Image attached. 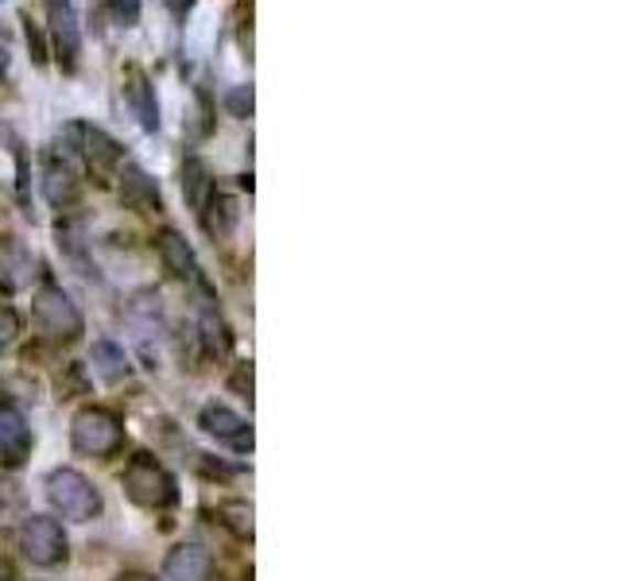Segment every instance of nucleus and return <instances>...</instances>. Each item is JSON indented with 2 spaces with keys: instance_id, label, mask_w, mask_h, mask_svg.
<instances>
[{
  "instance_id": "nucleus-1",
  "label": "nucleus",
  "mask_w": 620,
  "mask_h": 581,
  "mask_svg": "<svg viewBox=\"0 0 620 581\" xmlns=\"http://www.w3.org/2000/svg\"><path fill=\"white\" fill-rule=\"evenodd\" d=\"M47 500H51V508H55V516L71 519V524H94L105 508L94 480L78 469H51L47 473Z\"/></svg>"
},
{
  "instance_id": "nucleus-2",
  "label": "nucleus",
  "mask_w": 620,
  "mask_h": 581,
  "mask_svg": "<svg viewBox=\"0 0 620 581\" xmlns=\"http://www.w3.org/2000/svg\"><path fill=\"white\" fill-rule=\"evenodd\" d=\"M120 485H125V496L132 504H140V508H171V504L179 500V488H175V477H171L168 469H163L160 462L151 454H136L132 462H128L125 477H120Z\"/></svg>"
},
{
  "instance_id": "nucleus-3",
  "label": "nucleus",
  "mask_w": 620,
  "mask_h": 581,
  "mask_svg": "<svg viewBox=\"0 0 620 581\" xmlns=\"http://www.w3.org/2000/svg\"><path fill=\"white\" fill-rule=\"evenodd\" d=\"M32 315H35V326H40L51 341H78L82 330H86L78 303H74L58 283H43V287L35 290Z\"/></svg>"
},
{
  "instance_id": "nucleus-4",
  "label": "nucleus",
  "mask_w": 620,
  "mask_h": 581,
  "mask_svg": "<svg viewBox=\"0 0 620 581\" xmlns=\"http://www.w3.org/2000/svg\"><path fill=\"white\" fill-rule=\"evenodd\" d=\"M125 442V426L113 411L105 408H82L71 423V446L86 457H109Z\"/></svg>"
},
{
  "instance_id": "nucleus-5",
  "label": "nucleus",
  "mask_w": 620,
  "mask_h": 581,
  "mask_svg": "<svg viewBox=\"0 0 620 581\" xmlns=\"http://www.w3.org/2000/svg\"><path fill=\"white\" fill-rule=\"evenodd\" d=\"M20 554H24L32 566H43V570H51V566L66 562L71 547H66L63 524H58L55 516H32V519H24V527H20Z\"/></svg>"
},
{
  "instance_id": "nucleus-6",
  "label": "nucleus",
  "mask_w": 620,
  "mask_h": 581,
  "mask_svg": "<svg viewBox=\"0 0 620 581\" xmlns=\"http://www.w3.org/2000/svg\"><path fill=\"white\" fill-rule=\"evenodd\" d=\"M47 35H51V51H55L58 66H63L66 74L78 71L82 28H78V12H74L71 0H47Z\"/></svg>"
},
{
  "instance_id": "nucleus-7",
  "label": "nucleus",
  "mask_w": 620,
  "mask_h": 581,
  "mask_svg": "<svg viewBox=\"0 0 620 581\" xmlns=\"http://www.w3.org/2000/svg\"><path fill=\"white\" fill-rule=\"evenodd\" d=\"M35 252L28 249L24 241L9 236V241L0 244V290L4 295H17V290H28L35 279Z\"/></svg>"
},
{
  "instance_id": "nucleus-8",
  "label": "nucleus",
  "mask_w": 620,
  "mask_h": 581,
  "mask_svg": "<svg viewBox=\"0 0 620 581\" xmlns=\"http://www.w3.org/2000/svg\"><path fill=\"white\" fill-rule=\"evenodd\" d=\"M43 194L55 210H71L82 194L78 171H74L71 159H63L58 151H47V163H43Z\"/></svg>"
},
{
  "instance_id": "nucleus-9",
  "label": "nucleus",
  "mask_w": 620,
  "mask_h": 581,
  "mask_svg": "<svg viewBox=\"0 0 620 581\" xmlns=\"http://www.w3.org/2000/svg\"><path fill=\"white\" fill-rule=\"evenodd\" d=\"M210 573H214V554L202 542H179L163 562L168 581H210Z\"/></svg>"
},
{
  "instance_id": "nucleus-10",
  "label": "nucleus",
  "mask_w": 620,
  "mask_h": 581,
  "mask_svg": "<svg viewBox=\"0 0 620 581\" xmlns=\"http://www.w3.org/2000/svg\"><path fill=\"white\" fill-rule=\"evenodd\" d=\"M120 202H125L128 210H136V213H160L163 210V198H160L156 179H151V175L143 171V167H136V163L120 167Z\"/></svg>"
},
{
  "instance_id": "nucleus-11",
  "label": "nucleus",
  "mask_w": 620,
  "mask_h": 581,
  "mask_svg": "<svg viewBox=\"0 0 620 581\" xmlns=\"http://www.w3.org/2000/svg\"><path fill=\"white\" fill-rule=\"evenodd\" d=\"M156 252H160L163 267H168L175 279H183V283L199 279V256H194L191 241H186L179 229H160V236H156Z\"/></svg>"
},
{
  "instance_id": "nucleus-12",
  "label": "nucleus",
  "mask_w": 620,
  "mask_h": 581,
  "mask_svg": "<svg viewBox=\"0 0 620 581\" xmlns=\"http://www.w3.org/2000/svg\"><path fill=\"white\" fill-rule=\"evenodd\" d=\"M28 454H32V426L17 408L0 403V462L20 465Z\"/></svg>"
},
{
  "instance_id": "nucleus-13",
  "label": "nucleus",
  "mask_w": 620,
  "mask_h": 581,
  "mask_svg": "<svg viewBox=\"0 0 620 581\" xmlns=\"http://www.w3.org/2000/svg\"><path fill=\"white\" fill-rule=\"evenodd\" d=\"M199 426L206 434H214V439L233 442L237 450H253V431H248V423L237 415V411L222 408V403H206L199 415Z\"/></svg>"
},
{
  "instance_id": "nucleus-14",
  "label": "nucleus",
  "mask_w": 620,
  "mask_h": 581,
  "mask_svg": "<svg viewBox=\"0 0 620 581\" xmlns=\"http://www.w3.org/2000/svg\"><path fill=\"white\" fill-rule=\"evenodd\" d=\"M125 94H128V105H132L143 133H156V128H160V102H156V86H151V78L140 71V66L128 71Z\"/></svg>"
},
{
  "instance_id": "nucleus-15",
  "label": "nucleus",
  "mask_w": 620,
  "mask_h": 581,
  "mask_svg": "<svg viewBox=\"0 0 620 581\" xmlns=\"http://www.w3.org/2000/svg\"><path fill=\"white\" fill-rule=\"evenodd\" d=\"M199 218H202V225H206V233L214 236V241H229L233 229H237V221H240V205H237V198H233V194L214 190V194H210V202L202 205Z\"/></svg>"
},
{
  "instance_id": "nucleus-16",
  "label": "nucleus",
  "mask_w": 620,
  "mask_h": 581,
  "mask_svg": "<svg viewBox=\"0 0 620 581\" xmlns=\"http://www.w3.org/2000/svg\"><path fill=\"white\" fill-rule=\"evenodd\" d=\"M214 175H210V163L206 159H199V156H186V163H183V194H186V202H191V210L194 213H202V205L210 202V194H214Z\"/></svg>"
},
{
  "instance_id": "nucleus-17",
  "label": "nucleus",
  "mask_w": 620,
  "mask_h": 581,
  "mask_svg": "<svg viewBox=\"0 0 620 581\" xmlns=\"http://www.w3.org/2000/svg\"><path fill=\"white\" fill-rule=\"evenodd\" d=\"M89 365H94V372L105 380V384H120V380L132 372V361H128V353L117 346V341H94Z\"/></svg>"
},
{
  "instance_id": "nucleus-18",
  "label": "nucleus",
  "mask_w": 620,
  "mask_h": 581,
  "mask_svg": "<svg viewBox=\"0 0 620 581\" xmlns=\"http://www.w3.org/2000/svg\"><path fill=\"white\" fill-rule=\"evenodd\" d=\"M199 338H202V353H206V357H229V349H233V330H229V323H225V318L217 315L214 307L202 310V318H199Z\"/></svg>"
},
{
  "instance_id": "nucleus-19",
  "label": "nucleus",
  "mask_w": 620,
  "mask_h": 581,
  "mask_svg": "<svg viewBox=\"0 0 620 581\" xmlns=\"http://www.w3.org/2000/svg\"><path fill=\"white\" fill-rule=\"evenodd\" d=\"M217 519H222L225 527H229L237 539H253V531H256V524H253V504H245V500H225V504H217Z\"/></svg>"
},
{
  "instance_id": "nucleus-20",
  "label": "nucleus",
  "mask_w": 620,
  "mask_h": 581,
  "mask_svg": "<svg viewBox=\"0 0 620 581\" xmlns=\"http://www.w3.org/2000/svg\"><path fill=\"white\" fill-rule=\"evenodd\" d=\"M256 109V97H253V86H233L229 94H225V113L237 120H248Z\"/></svg>"
},
{
  "instance_id": "nucleus-21",
  "label": "nucleus",
  "mask_w": 620,
  "mask_h": 581,
  "mask_svg": "<svg viewBox=\"0 0 620 581\" xmlns=\"http://www.w3.org/2000/svg\"><path fill=\"white\" fill-rule=\"evenodd\" d=\"M109 17L117 20L120 28H136L140 24V0H105Z\"/></svg>"
},
{
  "instance_id": "nucleus-22",
  "label": "nucleus",
  "mask_w": 620,
  "mask_h": 581,
  "mask_svg": "<svg viewBox=\"0 0 620 581\" xmlns=\"http://www.w3.org/2000/svg\"><path fill=\"white\" fill-rule=\"evenodd\" d=\"M17 334H20L17 310H12L9 303H0V349H9L12 341H17Z\"/></svg>"
},
{
  "instance_id": "nucleus-23",
  "label": "nucleus",
  "mask_w": 620,
  "mask_h": 581,
  "mask_svg": "<svg viewBox=\"0 0 620 581\" xmlns=\"http://www.w3.org/2000/svg\"><path fill=\"white\" fill-rule=\"evenodd\" d=\"M229 392H237L240 400H253V365H237V372L229 377Z\"/></svg>"
},
{
  "instance_id": "nucleus-24",
  "label": "nucleus",
  "mask_w": 620,
  "mask_h": 581,
  "mask_svg": "<svg viewBox=\"0 0 620 581\" xmlns=\"http://www.w3.org/2000/svg\"><path fill=\"white\" fill-rule=\"evenodd\" d=\"M24 35H28V47H32V59L43 66V63H47V40H43V32L28 17H24Z\"/></svg>"
},
{
  "instance_id": "nucleus-25",
  "label": "nucleus",
  "mask_w": 620,
  "mask_h": 581,
  "mask_svg": "<svg viewBox=\"0 0 620 581\" xmlns=\"http://www.w3.org/2000/svg\"><path fill=\"white\" fill-rule=\"evenodd\" d=\"M9 66H12V55H9V47H4V43H0V78H4V74H9Z\"/></svg>"
},
{
  "instance_id": "nucleus-26",
  "label": "nucleus",
  "mask_w": 620,
  "mask_h": 581,
  "mask_svg": "<svg viewBox=\"0 0 620 581\" xmlns=\"http://www.w3.org/2000/svg\"><path fill=\"white\" fill-rule=\"evenodd\" d=\"M117 581H156V578H148V573H120Z\"/></svg>"
}]
</instances>
